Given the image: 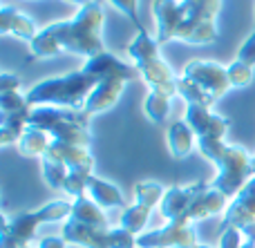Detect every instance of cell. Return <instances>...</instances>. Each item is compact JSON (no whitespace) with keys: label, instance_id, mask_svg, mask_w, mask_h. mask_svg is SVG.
I'll use <instances>...</instances> for the list:
<instances>
[{"label":"cell","instance_id":"obj_1","mask_svg":"<svg viewBox=\"0 0 255 248\" xmlns=\"http://www.w3.org/2000/svg\"><path fill=\"white\" fill-rule=\"evenodd\" d=\"M103 25V7L99 0H90L85 7L76 11L74 18L61 22H52L45 29L36 34V38L29 43V58L27 61H38V58H52L56 54L72 52L79 56L94 58L106 52L101 38Z\"/></svg>","mask_w":255,"mask_h":248},{"label":"cell","instance_id":"obj_2","mask_svg":"<svg viewBox=\"0 0 255 248\" xmlns=\"http://www.w3.org/2000/svg\"><path fill=\"white\" fill-rule=\"evenodd\" d=\"M197 148L211 164L217 165V177L213 179L211 188L220 190L222 195H238L253 177V157L249 155L247 148L235 146V143L231 146L224 139H197Z\"/></svg>","mask_w":255,"mask_h":248},{"label":"cell","instance_id":"obj_3","mask_svg":"<svg viewBox=\"0 0 255 248\" xmlns=\"http://www.w3.org/2000/svg\"><path fill=\"white\" fill-rule=\"evenodd\" d=\"M99 85L94 76L85 74L83 70L72 72L65 76H54V79H45L29 87L25 94L29 107L40 105H56V107H70V110H83L88 96L92 89Z\"/></svg>","mask_w":255,"mask_h":248},{"label":"cell","instance_id":"obj_4","mask_svg":"<svg viewBox=\"0 0 255 248\" xmlns=\"http://www.w3.org/2000/svg\"><path fill=\"white\" fill-rule=\"evenodd\" d=\"M90 116L83 110H70V107L56 105H40L31 107L29 125L31 128L45 130L54 141L70 143V146L88 148L92 137L88 132Z\"/></svg>","mask_w":255,"mask_h":248},{"label":"cell","instance_id":"obj_5","mask_svg":"<svg viewBox=\"0 0 255 248\" xmlns=\"http://www.w3.org/2000/svg\"><path fill=\"white\" fill-rule=\"evenodd\" d=\"M61 237L67 244H76L83 248H136V235H132L126 228H115V231H103V228L85 226L74 219H67L63 224Z\"/></svg>","mask_w":255,"mask_h":248},{"label":"cell","instance_id":"obj_6","mask_svg":"<svg viewBox=\"0 0 255 248\" xmlns=\"http://www.w3.org/2000/svg\"><path fill=\"white\" fill-rule=\"evenodd\" d=\"M186 79H190L193 83H197L213 101H220L233 85L229 79V67L220 65L215 61H190L184 67Z\"/></svg>","mask_w":255,"mask_h":248},{"label":"cell","instance_id":"obj_7","mask_svg":"<svg viewBox=\"0 0 255 248\" xmlns=\"http://www.w3.org/2000/svg\"><path fill=\"white\" fill-rule=\"evenodd\" d=\"M195 235L190 222H168L157 231L141 233L136 237V248H195Z\"/></svg>","mask_w":255,"mask_h":248},{"label":"cell","instance_id":"obj_8","mask_svg":"<svg viewBox=\"0 0 255 248\" xmlns=\"http://www.w3.org/2000/svg\"><path fill=\"white\" fill-rule=\"evenodd\" d=\"M206 188H208L206 181L168 188L166 195H163V201H161V215L166 217V222H190L188 219L190 208H193L197 197L202 195Z\"/></svg>","mask_w":255,"mask_h":248},{"label":"cell","instance_id":"obj_9","mask_svg":"<svg viewBox=\"0 0 255 248\" xmlns=\"http://www.w3.org/2000/svg\"><path fill=\"white\" fill-rule=\"evenodd\" d=\"M255 224V177L247 181V186L233 197V201L229 204L222 219V231L226 228H249Z\"/></svg>","mask_w":255,"mask_h":248},{"label":"cell","instance_id":"obj_10","mask_svg":"<svg viewBox=\"0 0 255 248\" xmlns=\"http://www.w3.org/2000/svg\"><path fill=\"white\" fill-rule=\"evenodd\" d=\"M184 121L193 128L197 139H224L229 132V121L220 114H213L211 107L204 105H186Z\"/></svg>","mask_w":255,"mask_h":248},{"label":"cell","instance_id":"obj_11","mask_svg":"<svg viewBox=\"0 0 255 248\" xmlns=\"http://www.w3.org/2000/svg\"><path fill=\"white\" fill-rule=\"evenodd\" d=\"M81 70H83L85 74L94 76L97 81L121 79V81H126L128 83V81H132L136 76V67L128 65V63H124V61H119V58H117L115 54H110V52H103V54H99V56H94V58H88Z\"/></svg>","mask_w":255,"mask_h":248},{"label":"cell","instance_id":"obj_12","mask_svg":"<svg viewBox=\"0 0 255 248\" xmlns=\"http://www.w3.org/2000/svg\"><path fill=\"white\" fill-rule=\"evenodd\" d=\"M154 16V38L159 45L175 38L179 27V0H152L150 4Z\"/></svg>","mask_w":255,"mask_h":248},{"label":"cell","instance_id":"obj_13","mask_svg":"<svg viewBox=\"0 0 255 248\" xmlns=\"http://www.w3.org/2000/svg\"><path fill=\"white\" fill-rule=\"evenodd\" d=\"M124 87H126V81H121V79L99 81V85L92 89V94H90L88 101H85L83 112L92 119L94 114H101V112L115 107L117 101H119V96H121V92H124Z\"/></svg>","mask_w":255,"mask_h":248},{"label":"cell","instance_id":"obj_14","mask_svg":"<svg viewBox=\"0 0 255 248\" xmlns=\"http://www.w3.org/2000/svg\"><path fill=\"white\" fill-rule=\"evenodd\" d=\"M222 0H179V25L215 22Z\"/></svg>","mask_w":255,"mask_h":248},{"label":"cell","instance_id":"obj_15","mask_svg":"<svg viewBox=\"0 0 255 248\" xmlns=\"http://www.w3.org/2000/svg\"><path fill=\"white\" fill-rule=\"evenodd\" d=\"M0 31L2 34H9V36H16V38H22L27 43L36 38V25L29 16L20 13L16 7H2L0 9Z\"/></svg>","mask_w":255,"mask_h":248},{"label":"cell","instance_id":"obj_16","mask_svg":"<svg viewBox=\"0 0 255 248\" xmlns=\"http://www.w3.org/2000/svg\"><path fill=\"white\" fill-rule=\"evenodd\" d=\"M49 155H54L56 159H61L63 164L70 170H94V157L90 152V148L83 146H70V143H61L52 139V146H49Z\"/></svg>","mask_w":255,"mask_h":248},{"label":"cell","instance_id":"obj_17","mask_svg":"<svg viewBox=\"0 0 255 248\" xmlns=\"http://www.w3.org/2000/svg\"><path fill=\"white\" fill-rule=\"evenodd\" d=\"M88 195L94 204H99L101 208H128L126 206V197L115 183L99 179L94 174H90L88 179Z\"/></svg>","mask_w":255,"mask_h":248},{"label":"cell","instance_id":"obj_18","mask_svg":"<svg viewBox=\"0 0 255 248\" xmlns=\"http://www.w3.org/2000/svg\"><path fill=\"white\" fill-rule=\"evenodd\" d=\"M226 199H229L226 195H222L220 190L208 186L206 190L197 197V201L193 204V208H190V213H188V219L190 222H204V219L213 217V215H217V213H226V208H229Z\"/></svg>","mask_w":255,"mask_h":248},{"label":"cell","instance_id":"obj_19","mask_svg":"<svg viewBox=\"0 0 255 248\" xmlns=\"http://www.w3.org/2000/svg\"><path fill=\"white\" fill-rule=\"evenodd\" d=\"M195 146V132L186 121H175L168 128V150L172 159H186L193 152Z\"/></svg>","mask_w":255,"mask_h":248},{"label":"cell","instance_id":"obj_20","mask_svg":"<svg viewBox=\"0 0 255 248\" xmlns=\"http://www.w3.org/2000/svg\"><path fill=\"white\" fill-rule=\"evenodd\" d=\"M74 222L85 224V226H94V228H103L108 231V217L103 213V208L99 204H94L90 197H76L72 204V217Z\"/></svg>","mask_w":255,"mask_h":248},{"label":"cell","instance_id":"obj_21","mask_svg":"<svg viewBox=\"0 0 255 248\" xmlns=\"http://www.w3.org/2000/svg\"><path fill=\"white\" fill-rule=\"evenodd\" d=\"M31 107L11 112V114H2V125H0V143L9 146V143H18L20 137L25 134L27 125H29Z\"/></svg>","mask_w":255,"mask_h":248},{"label":"cell","instance_id":"obj_22","mask_svg":"<svg viewBox=\"0 0 255 248\" xmlns=\"http://www.w3.org/2000/svg\"><path fill=\"white\" fill-rule=\"evenodd\" d=\"M49 146H52V137H49L45 130L27 125L25 134H22L20 141H18V152H20L22 157H40V159H43L45 152L49 150Z\"/></svg>","mask_w":255,"mask_h":248},{"label":"cell","instance_id":"obj_23","mask_svg":"<svg viewBox=\"0 0 255 248\" xmlns=\"http://www.w3.org/2000/svg\"><path fill=\"white\" fill-rule=\"evenodd\" d=\"M128 56L139 65V63H145V61H154V58H161L159 56V43L157 38L145 31V34H136V38L128 45Z\"/></svg>","mask_w":255,"mask_h":248},{"label":"cell","instance_id":"obj_24","mask_svg":"<svg viewBox=\"0 0 255 248\" xmlns=\"http://www.w3.org/2000/svg\"><path fill=\"white\" fill-rule=\"evenodd\" d=\"M40 161H43L45 183H47L49 188H54V190H63L65 179H67V174H70V168H67L61 159H56L54 155H49V152H45V157Z\"/></svg>","mask_w":255,"mask_h":248},{"label":"cell","instance_id":"obj_25","mask_svg":"<svg viewBox=\"0 0 255 248\" xmlns=\"http://www.w3.org/2000/svg\"><path fill=\"white\" fill-rule=\"evenodd\" d=\"M177 96L184 98L186 105H204V107L215 105V101H213L197 83H193V81L186 79V76L177 79Z\"/></svg>","mask_w":255,"mask_h":248},{"label":"cell","instance_id":"obj_26","mask_svg":"<svg viewBox=\"0 0 255 248\" xmlns=\"http://www.w3.org/2000/svg\"><path fill=\"white\" fill-rule=\"evenodd\" d=\"M150 210L148 206H141V204H134V206H128V208L121 213V228L130 231L132 235L139 237L143 233L145 224H148V217H150Z\"/></svg>","mask_w":255,"mask_h":248},{"label":"cell","instance_id":"obj_27","mask_svg":"<svg viewBox=\"0 0 255 248\" xmlns=\"http://www.w3.org/2000/svg\"><path fill=\"white\" fill-rule=\"evenodd\" d=\"M143 110L152 123H163V121L168 119V114H170V96L150 89L148 98H145V103H143Z\"/></svg>","mask_w":255,"mask_h":248},{"label":"cell","instance_id":"obj_28","mask_svg":"<svg viewBox=\"0 0 255 248\" xmlns=\"http://www.w3.org/2000/svg\"><path fill=\"white\" fill-rule=\"evenodd\" d=\"M163 190L161 183L157 181H139L134 186V204H141V206H148V208H154V206H161L163 201Z\"/></svg>","mask_w":255,"mask_h":248},{"label":"cell","instance_id":"obj_29","mask_svg":"<svg viewBox=\"0 0 255 248\" xmlns=\"http://www.w3.org/2000/svg\"><path fill=\"white\" fill-rule=\"evenodd\" d=\"M90 174H92L90 170H70L63 190H65L67 195H72L74 199H76V197L88 195V179H90Z\"/></svg>","mask_w":255,"mask_h":248},{"label":"cell","instance_id":"obj_30","mask_svg":"<svg viewBox=\"0 0 255 248\" xmlns=\"http://www.w3.org/2000/svg\"><path fill=\"white\" fill-rule=\"evenodd\" d=\"M229 79H231V85L233 87H249V85L253 83V67L244 65L242 61H238L235 58L233 63L229 65Z\"/></svg>","mask_w":255,"mask_h":248},{"label":"cell","instance_id":"obj_31","mask_svg":"<svg viewBox=\"0 0 255 248\" xmlns=\"http://www.w3.org/2000/svg\"><path fill=\"white\" fill-rule=\"evenodd\" d=\"M112 4H115L117 9H119L124 16L130 18V22L136 27V31L139 34H145V25L141 22V18H139V0H110Z\"/></svg>","mask_w":255,"mask_h":248},{"label":"cell","instance_id":"obj_32","mask_svg":"<svg viewBox=\"0 0 255 248\" xmlns=\"http://www.w3.org/2000/svg\"><path fill=\"white\" fill-rule=\"evenodd\" d=\"M25 107H29V103L20 92H0V112L2 114H11V112L25 110Z\"/></svg>","mask_w":255,"mask_h":248},{"label":"cell","instance_id":"obj_33","mask_svg":"<svg viewBox=\"0 0 255 248\" xmlns=\"http://www.w3.org/2000/svg\"><path fill=\"white\" fill-rule=\"evenodd\" d=\"M242 240H244V233L240 228H226L222 231L220 237V248H242Z\"/></svg>","mask_w":255,"mask_h":248},{"label":"cell","instance_id":"obj_34","mask_svg":"<svg viewBox=\"0 0 255 248\" xmlns=\"http://www.w3.org/2000/svg\"><path fill=\"white\" fill-rule=\"evenodd\" d=\"M238 61H242L249 67H255V31L242 43V47L238 52Z\"/></svg>","mask_w":255,"mask_h":248},{"label":"cell","instance_id":"obj_35","mask_svg":"<svg viewBox=\"0 0 255 248\" xmlns=\"http://www.w3.org/2000/svg\"><path fill=\"white\" fill-rule=\"evenodd\" d=\"M20 87V76L11 74V72H2L0 74V92H18Z\"/></svg>","mask_w":255,"mask_h":248},{"label":"cell","instance_id":"obj_36","mask_svg":"<svg viewBox=\"0 0 255 248\" xmlns=\"http://www.w3.org/2000/svg\"><path fill=\"white\" fill-rule=\"evenodd\" d=\"M38 248H67V242L63 237H43L38 242Z\"/></svg>","mask_w":255,"mask_h":248},{"label":"cell","instance_id":"obj_37","mask_svg":"<svg viewBox=\"0 0 255 248\" xmlns=\"http://www.w3.org/2000/svg\"><path fill=\"white\" fill-rule=\"evenodd\" d=\"M65 2H72V4H76V7H85V4H88L90 2V0H65Z\"/></svg>","mask_w":255,"mask_h":248},{"label":"cell","instance_id":"obj_38","mask_svg":"<svg viewBox=\"0 0 255 248\" xmlns=\"http://www.w3.org/2000/svg\"><path fill=\"white\" fill-rule=\"evenodd\" d=\"M242 248H255V242H249V240H247V242H244V246H242Z\"/></svg>","mask_w":255,"mask_h":248},{"label":"cell","instance_id":"obj_39","mask_svg":"<svg viewBox=\"0 0 255 248\" xmlns=\"http://www.w3.org/2000/svg\"><path fill=\"white\" fill-rule=\"evenodd\" d=\"M251 174L255 177V155H253V164H251Z\"/></svg>","mask_w":255,"mask_h":248},{"label":"cell","instance_id":"obj_40","mask_svg":"<svg viewBox=\"0 0 255 248\" xmlns=\"http://www.w3.org/2000/svg\"><path fill=\"white\" fill-rule=\"evenodd\" d=\"M195 248H211V246H204V244H197V246H195Z\"/></svg>","mask_w":255,"mask_h":248},{"label":"cell","instance_id":"obj_41","mask_svg":"<svg viewBox=\"0 0 255 248\" xmlns=\"http://www.w3.org/2000/svg\"><path fill=\"white\" fill-rule=\"evenodd\" d=\"M22 248H31V246H22Z\"/></svg>","mask_w":255,"mask_h":248}]
</instances>
